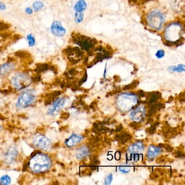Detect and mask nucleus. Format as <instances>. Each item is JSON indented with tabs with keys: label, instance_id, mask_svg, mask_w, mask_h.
<instances>
[{
	"label": "nucleus",
	"instance_id": "f257e3e1",
	"mask_svg": "<svg viewBox=\"0 0 185 185\" xmlns=\"http://www.w3.org/2000/svg\"><path fill=\"white\" fill-rule=\"evenodd\" d=\"M52 165L50 158L41 153H36L31 157L28 166L32 171L35 173H41L48 171Z\"/></svg>",
	"mask_w": 185,
	"mask_h": 185
},
{
	"label": "nucleus",
	"instance_id": "f03ea898",
	"mask_svg": "<svg viewBox=\"0 0 185 185\" xmlns=\"http://www.w3.org/2000/svg\"><path fill=\"white\" fill-rule=\"evenodd\" d=\"M147 21L149 27L154 30H160L164 23V16L161 12L153 11L148 14Z\"/></svg>",
	"mask_w": 185,
	"mask_h": 185
},
{
	"label": "nucleus",
	"instance_id": "7ed1b4c3",
	"mask_svg": "<svg viewBox=\"0 0 185 185\" xmlns=\"http://www.w3.org/2000/svg\"><path fill=\"white\" fill-rule=\"evenodd\" d=\"M32 78L26 73H19L16 74L12 79V84L18 90L28 87L32 83Z\"/></svg>",
	"mask_w": 185,
	"mask_h": 185
},
{
	"label": "nucleus",
	"instance_id": "20e7f679",
	"mask_svg": "<svg viewBox=\"0 0 185 185\" xmlns=\"http://www.w3.org/2000/svg\"><path fill=\"white\" fill-rule=\"evenodd\" d=\"M181 32L182 27L179 23H174L168 27L167 26L165 34V37L167 39V40L169 39L173 35V37H171V39L168 42H170L172 45L174 43L176 44V42H178L180 37V35H181Z\"/></svg>",
	"mask_w": 185,
	"mask_h": 185
},
{
	"label": "nucleus",
	"instance_id": "39448f33",
	"mask_svg": "<svg viewBox=\"0 0 185 185\" xmlns=\"http://www.w3.org/2000/svg\"><path fill=\"white\" fill-rule=\"evenodd\" d=\"M35 96L32 91H26L21 93L16 102V105L19 109H24L31 105L34 102Z\"/></svg>",
	"mask_w": 185,
	"mask_h": 185
},
{
	"label": "nucleus",
	"instance_id": "423d86ee",
	"mask_svg": "<svg viewBox=\"0 0 185 185\" xmlns=\"http://www.w3.org/2000/svg\"><path fill=\"white\" fill-rule=\"evenodd\" d=\"M73 41L83 49L89 51L96 44V40L83 35H75L73 36Z\"/></svg>",
	"mask_w": 185,
	"mask_h": 185
},
{
	"label": "nucleus",
	"instance_id": "0eeeda50",
	"mask_svg": "<svg viewBox=\"0 0 185 185\" xmlns=\"http://www.w3.org/2000/svg\"><path fill=\"white\" fill-rule=\"evenodd\" d=\"M65 52L69 62L72 64H76L79 62L83 56V52L81 49L77 47H68L65 49Z\"/></svg>",
	"mask_w": 185,
	"mask_h": 185
},
{
	"label": "nucleus",
	"instance_id": "6e6552de",
	"mask_svg": "<svg viewBox=\"0 0 185 185\" xmlns=\"http://www.w3.org/2000/svg\"><path fill=\"white\" fill-rule=\"evenodd\" d=\"M33 144L36 147L42 151H49L51 148L50 140L42 135H39L35 137L33 140Z\"/></svg>",
	"mask_w": 185,
	"mask_h": 185
},
{
	"label": "nucleus",
	"instance_id": "1a4fd4ad",
	"mask_svg": "<svg viewBox=\"0 0 185 185\" xmlns=\"http://www.w3.org/2000/svg\"><path fill=\"white\" fill-rule=\"evenodd\" d=\"M65 100L64 98H58L52 104L51 107L47 110V114L50 116H56L64 105Z\"/></svg>",
	"mask_w": 185,
	"mask_h": 185
},
{
	"label": "nucleus",
	"instance_id": "9d476101",
	"mask_svg": "<svg viewBox=\"0 0 185 185\" xmlns=\"http://www.w3.org/2000/svg\"><path fill=\"white\" fill-rule=\"evenodd\" d=\"M52 34L58 37H62L65 35L66 32L65 28L63 27L60 21H54L51 27Z\"/></svg>",
	"mask_w": 185,
	"mask_h": 185
},
{
	"label": "nucleus",
	"instance_id": "9b49d317",
	"mask_svg": "<svg viewBox=\"0 0 185 185\" xmlns=\"http://www.w3.org/2000/svg\"><path fill=\"white\" fill-rule=\"evenodd\" d=\"M16 67V64L13 60H8L0 66V76H4L9 74Z\"/></svg>",
	"mask_w": 185,
	"mask_h": 185
},
{
	"label": "nucleus",
	"instance_id": "f8f14e48",
	"mask_svg": "<svg viewBox=\"0 0 185 185\" xmlns=\"http://www.w3.org/2000/svg\"><path fill=\"white\" fill-rule=\"evenodd\" d=\"M18 151L16 148L14 147H11L9 148L7 153L5 154V160L6 162L8 164H10L16 160V157L18 155Z\"/></svg>",
	"mask_w": 185,
	"mask_h": 185
},
{
	"label": "nucleus",
	"instance_id": "ddd939ff",
	"mask_svg": "<svg viewBox=\"0 0 185 185\" xmlns=\"http://www.w3.org/2000/svg\"><path fill=\"white\" fill-rule=\"evenodd\" d=\"M114 138L115 140L120 142L121 144H124L132 139V136L129 133L122 132L119 134L116 135L114 137Z\"/></svg>",
	"mask_w": 185,
	"mask_h": 185
},
{
	"label": "nucleus",
	"instance_id": "4468645a",
	"mask_svg": "<svg viewBox=\"0 0 185 185\" xmlns=\"http://www.w3.org/2000/svg\"><path fill=\"white\" fill-rule=\"evenodd\" d=\"M61 94V92L59 91H55L51 92L49 93L46 96V100H45V105H49L51 104L56 98L58 97V96Z\"/></svg>",
	"mask_w": 185,
	"mask_h": 185
},
{
	"label": "nucleus",
	"instance_id": "2eb2a0df",
	"mask_svg": "<svg viewBox=\"0 0 185 185\" xmlns=\"http://www.w3.org/2000/svg\"><path fill=\"white\" fill-rule=\"evenodd\" d=\"M51 65L48 64H39L36 66L35 71L37 73H41L51 69Z\"/></svg>",
	"mask_w": 185,
	"mask_h": 185
},
{
	"label": "nucleus",
	"instance_id": "dca6fc26",
	"mask_svg": "<svg viewBox=\"0 0 185 185\" xmlns=\"http://www.w3.org/2000/svg\"><path fill=\"white\" fill-rule=\"evenodd\" d=\"M86 3L84 0H79L74 6V10L77 12H82L85 10Z\"/></svg>",
	"mask_w": 185,
	"mask_h": 185
},
{
	"label": "nucleus",
	"instance_id": "f3484780",
	"mask_svg": "<svg viewBox=\"0 0 185 185\" xmlns=\"http://www.w3.org/2000/svg\"><path fill=\"white\" fill-rule=\"evenodd\" d=\"M33 9L34 10L35 12H37L41 10L44 7V4L41 1H37L33 3L32 5Z\"/></svg>",
	"mask_w": 185,
	"mask_h": 185
},
{
	"label": "nucleus",
	"instance_id": "a211bd4d",
	"mask_svg": "<svg viewBox=\"0 0 185 185\" xmlns=\"http://www.w3.org/2000/svg\"><path fill=\"white\" fill-rule=\"evenodd\" d=\"M139 84V81L135 80L132 82V83L128 84L127 85L125 86L123 90H132V89H134L135 88L137 87V86H138Z\"/></svg>",
	"mask_w": 185,
	"mask_h": 185
},
{
	"label": "nucleus",
	"instance_id": "6ab92c4d",
	"mask_svg": "<svg viewBox=\"0 0 185 185\" xmlns=\"http://www.w3.org/2000/svg\"><path fill=\"white\" fill-rule=\"evenodd\" d=\"M78 141V138L77 137L75 136L74 135H73L69 139L67 140L66 144V145L69 147H72L74 144L77 142Z\"/></svg>",
	"mask_w": 185,
	"mask_h": 185
},
{
	"label": "nucleus",
	"instance_id": "aec40b11",
	"mask_svg": "<svg viewBox=\"0 0 185 185\" xmlns=\"http://www.w3.org/2000/svg\"><path fill=\"white\" fill-rule=\"evenodd\" d=\"M11 183V179L7 175H3L0 178V183L2 185H9Z\"/></svg>",
	"mask_w": 185,
	"mask_h": 185
},
{
	"label": "nucleus",
	"instance_id": "412c9836",
	"mask_svg": "<svg viewBox=\"0 0 185 185\" xmlns=\"http://www.w3.org/2000/svg\"><path fill=\"white\" fill-rule=\"evenodd\" d=\"M27 39L28 41V45L30 47H33L35 45V38L32 34H29L27 35Z\"/></svg>",
	"mask_w": 185,
	"mask_h": 185
},
{
	"label": "nucleus",
	"instance_id": "4be33fe9",
	"mask_svg": "<svg viewBox=\"0 0 185 185\" xmlns=\"http://www.w3.org/2000/svg\"><path fill=\"white\" fill-rule=\"evenodd\" d=\"M159 124H160V123L158 122H156L155 123H154L153 124L151 125L150 127L149 128H147L146 130V132H147L148 133H149V134H153L155 132V130H156V126L159 125Z\"/></svg>",
	"mask_w": 185,
	"mask_h": 185
},
{
	"label": "nucleus",
	"instance_id": "5701e85b",
	"mask_svg": "<svg viewBox=\"0 0 185 185\" xmlns=\"http://www.w3.org/2000/svg\"><path fill=\"white\" fill-rule=\"evenodd\" d=\"M29 55L30 54H29L28 52L23 51H18V52H17L15 53V56L17 57L21 58V59H25L26 57L27 58V57H28Z\"/></svg>",
	"mask_w": 185,
	"mask_h": 185
},
{
	"label": "nucleus",
	"instance_id": "b1692460",
	"mask_svg": "<svg viewBox=\"0 0 185 185\" xmlns=\"http://www.w3.org/2000/svg\"><path fill=\"white\" fill-rule=\"evenodd\" d=\"M90 163L91 166H97L100 165V160L98 159V156L93 155L92 157L91 158V162Z\"/></svg>",
	"mask_w": 185,
	"mask_h": 185
},
{
	"label": "nucleus",
	"instance_id": "393cba45",
	"mask_svg": "<svg viewBox=\"0 0 185 185\" xmlns=\"http://www.w3.org/2000/svg\"><path fill=\"white\" fill-rule=\"evenodd\" d=\"M10 28V25L8 23H6L3 21H2L0 20V32H3L7 30L8 29Z\"/></svg>",
	"mask_w": 185,
	"mask_h": 185
},
{
	"label": "nucleus",
	"instance_id": "a878e982",
	"mask_svg": "<svg viewBox=\"0 0 185 185\" xmlns=\"http://www.w3.org/2000/svg\"><path fill=\"white\" fill-rule=\"evenodd\" d=\"M83 19V14L81 13V12H77L75 15V20L77 23L81 22Z\"/></svg>",
	"mask_w": 185,
	"mask_h": 185
},
{
	"label": "nucleus",
	"instance_id": "bb28decb",
	"mask_svg": "<svg viewBox=\"0 0 185 185\" xmlns=\"http://www.w3.org/2000/svg\"><path fill=\"white\" fill-rule=\"evenodd\" d=\"M129 126L134 129L137 130L141 128V125L139 123L132 122L130 123Z\"/></svg>",
	"mask_w": 185,
	"mask_h": 185
},
{
	"label": "nucleus",
	"instance_id": "cd10ccee",
	"mask_svg": "<svg viewBox=\"0 0 185 185\" xmlns=\"http://www.w3.org/2000/svg\"><path fill=\"white\" fill-rule=\"evenodd\" d=\"M174 155L175 157L177 158L185 157V154L180 151H176L174 153Z\"/></svg>",
	"mask_w": 185,
	"mask_h": 185
},
{
	"label": "nucleus",
	"instance_id": "c85d7f7f",
	"mask_svg": "<svg viewBox=\"0 0 185 185\" xmlns=\"http://www.w3.org/2000/svg\"><path fill=\"white\" fill-rule=\"evenodd\" d=\"M163 148H165L167 152H168V153H171L173 151V148L171 146H170L169 144H163Z\"/></svg>",
	"mask_w": 185,
	"mask_h": 185
},
{
	"label": "nucleus",
	"instance_id": "c756f323",
	"mask_svg": "<svg viewBox=\"0 0 185 185\" xmlns=\"http://www.w3.org/2000/svg\"><path fill=\"white\" fill-rule=\"evenodd\" d=\"M149 177H150V179H151V180H157V179L159 178V175L156 172H154V173H152L150 174Z\"/></svg>",
	"mask_w": 185,
	"mask_h": 185
},
{
	"label": "nucleus",
	"instance_id": "7c9ffc66",
	"mask_svg": "<svg viewBox=\"0 0 185 185\" xmlns=\"http://www.w3.org/2000/svg\"><path fill=\"white\" fill-rule=\"evenodd\" d=\"M86 79H87V74H86V73H85V74H84L83 77L79 81L78 85L79 86H81L85 81H86Z\"/></svg>",
	"mask_w": 185,
	"mask_h": 185
},
{
	"label": "nucleus",
	"instance_id": "2f4dec72",
	"mask_svg": "<svg viewBox=\"0 0 185 185\" xmlns=\"http://www.w3.org/2000/svg\"><path fill=\"white\" fill-rule=\"evenodd\" d=\"M112 180V174H110L108 176H107V178H106L105 180V185L110 184Z\"/></svg>",
	"mask_w": 185,
	"mask_h": 185
},
{
	"label": "nucleus",
	"instance_id": "473e14b6",
	"mask_svg": "<svg viewBox=\"0 0 185 185\" xmlns=\"http://www.w3.org/2000/svg\"><path fill=\"white\" fill-rule=\"evenodd\" d=\"M154 171H156V173H157H157H160V175L162 176L164 175L165 173H166L165 170L161 169V168H156Z\"/></svg>",
	"mask_w": 185,
	"mask_h": 185
},
{
	"label": "nucleus",
	"instance_id": "72a5a7b5",
	"mask_svg": "<svg viewBox=\"0 0 185 185\" xmlns=\"http://www.w3.org/2000/svg\"><path fill=\"white\" fill-rule=\"evenodd\" d=\"M164 160H165V158H164V156H161L160 157H157L156 160V163H161L164 162Z\"/></svg>",
	"mask_w": 185,
	"mask_h": 185
},
{
	"label": "nucleus",
	"instance_id": "f704fd0d",
	"mask_svg": "<svg viewBox=\"0 0 185 185\" xmlns=\"http://www.w3.org/2000/svg\"><path fill=\"white\" fill-rule=\"evenodd\" d=\"M97 107V102L96 100H95V101H93V102L91 103L90 105L89 106V108H90V109L95 110Z\"/></svg>",
	"mask_w": 185,
	"mask_h": 185
},
{
	"label": "nucleus",
	"instance_id": "c9c22d12",
	"mask_svg": "<svg viewBox=\"0 0 185 185\" xmlns=\"http://www.w3.org/2000/svg\"><path fill=\"white\" fill-rule=\"evenodd\" d=\"M164 51H162V50H159V51H157L156 56L157 58H162L163 56H164Z\"/></svg>",
	"mask_w": 185,
	"mask_h": 185
},
{
	"label": "nucleus",
	"instance_id": "e433bc0d",
	"mask_svg": "<svg viewBox=\"0 0 185 185\" xmlns=\"http://www.w3.org/2000/svg\"><path fill=\"white\" fill-rule=\"evenodd\" d=\"M120 89H118L114 90L112 91H111V92H110L108 93H107V96H111V95H115V94H116V93H117L120 92Z\"/></svg>",
	"mask_w": 185,
	"mask_h": 185
},
{
	"label": "nucleus",
	"instance_id": "4c0bfd02",
	"mask_svg": "<svg viewBox=\"0 0 185 185\" xmlns=\"http://www.w3.org/2000/svg\"><path fill=\"white\" fill-rule=\"evenodd\" d=\"M69 114L68 112H63L61 115V118L63 120H67L69 118Z\"/></svg>",
	"mask_w": 185,
	"mask_h": 185
},
{
	"label": "nucleus",
	"instance_id": "58836bf2",
	"mask_svg": "<svg viewBox=\"0 0 185 185\" xmlns=\"http://www.w3.org/2000/svg\"><path fill=\"white\" fill-rule=\"evenodd\" d=\"M130 1H131L132 2L136 3H144L147 2L150 0H129Z\"/></svg>",
	"mask_w": 185,
	"mask_h": 185
},
{
	"label": "nucleus",
	"instance_id": "ea45409f",
	"mask_svg": "<svg viewBox=\"0 0 185 185\" xmlns=\"http://www.w3.org/2000/svg\"><path fill=\"white\" fill-rule=\"evenodd\" d=\"M32 78V81L33 82H37V81H39L40 80V76L39 75H37L35 76H34Z\"/></svg>",
	"mask_w": 185,
	"mask_h": 185
},
{
	"label": "nucleus",
	"instance_id": "a19ab883",
	"mask_svg": "<svg viewBox=\"0 0 185 185\" xmlns=\"http://www.w3.org/2000/svg\"><path fill=\"white\" fill-rule=\"evenodd\" d=\"M25 12L26 13L29 14V15H30V14H33V10L32 8H31L30 7H27V8H26Z\"/></svg>",
	"mask_w": 185,
	"mask_h": 185
},
{
	"label": "nucleus",
	"instance_id": "79ce46f5",
	"mask_svg": "<svg viewBox=\"0 0 185 185\" xmlns=\"http://www.w3.org/2000/svg\"><path fill=\"white\" fill-rule=\"evenodd\" d=\"M7 9V7L4 3L0 1V10H5Z\"/></svg>",
	"mask_w": 185,
	"mask_h": 185
},
{
	"label": "nucleus",
	"instance_id": "37998d69",
	"mask_svg": "<svg viewBox=\"0 0 185 185\" xmlns=\"http://www.w3.org/2000/svg\"><path fill=\"white\" fill-rule=\"evenodd\" d=\"M123 129V126L121 124H120V125H117L116 127V129H115V132H120Z\"/></svg>",
	"mask_w": 185,
	"mask_h": 185
},
{
	"label": "nucleus",
	"instance_id": "c03bdc74",
	"mask_svg": "<svg viewBox=\"0 0 185 185\" xmlns=\"http://www.w3.org/2000/svg\"><path fill=\"white\" fill-rule=\"evenodd\" d=\"M137 95L140 96V97H144L145 96V93L144 92V91L142 90H139L137 92Z\"/></svg>",
	"mask_w": 185,
	"mask_h": 185
},
{
	"label": "nucleus",
	"instance_id": "a18cd8bd",
	"mask_svg": "<svg viewBox=\"0 0 185 185\" xmlns=\"http://www.w3.org/2000/svg\"><path fill=\"white\" fill-rule=\"evenodd\" d=\"M104 140H105V142H106L108 144H110L111 142V139L109 138V137L107 136H104Z\"/></svg>",
	"mask_w": 185,
	"mask_h": 185
},
{
	"label": "nucleus",
	"instance_id": "49530a36",
	"mask_svg": "<svg viewBox=\"0 0 185 185\" xmlns=\"http://www.w3.org/2000/svg\"><path fill=\"white\" fill-rule=\"evenodd\" d=\"M113 78H114V79H115V81H116V82H117V83L120 82L121 79H120V77L117 76H115Z\"/></svg>",
	"mask_w": 185,
	"mask_h": 185
},
{
	"label": "nucleus",
	"instance_id": "de8ad7c7",
	"mask_svg": "<svg viewBox=\"0 0 185 185\" xmlns=\"http://www.w3.org/2000/svg\"><path fill=\"white\" fill-rule=\"evenodd\" d=\"M86 96H87V95L86 94H84V95H79L77 97L79 99H80V100H82L83 98L86 97Z\"/></svg>",
	"mask_w": 185,
	"mask_h": 185
},
{
	"label": "nucleus",
	"instance_id": "09e8293b",
	"mask_svg": "<svg viewBox=\"0 0 185 185\" xmlns=\"http://www.w3.org/2000/svg\"><path fill=\"white\" fill-rule=\"evenodd\" d=\"M90 169L91 170V171H96V169H97V167L96 166H91L90 167Z\"/></svg>",
	"mask_w": 185,
	"mask_h": 185
},
{
	"label": "nucleus",
	"instance_id": "8fccbe9b",
	"mask_svg": "<svg viewBox=\"0 0 185 185\" xmlns=\"http://www.w3.org/2000/svg\"><path fill=\"white\" fill-rule=\"evenodd\" d=\"M153 119L152 118H149L148 119V123H152L153 122Z\"/></svg>",
	"mask_w": 185,
	"mask_h": 185
},
{
	"label": "nucleus",
	"instance_id": "3c124183",
	"mask_svg": "<svg viewBox=\"0 0 185 185\" xmlns=\"http://www.w3.org/2000/svg\"><path fill=\"white\" fill-rule=\"evenodd\" d=\"M173 100V97L170 96L169 97V99H168V102H171Z\"/></svg>",
	"mask_w": 185,
	"mask_h": 185
},
{
	"label": "nucleus",
	"instance_id": "603ef678",
	"mask_svg": "<svg viewBox=\"0 0 185 185\" xmlns=\"http://www.w3.org/2000/svg\"><path fill=\"white\" fill-rule=\"evenodd\" d=\"M0 128H1V127H0Z\"/></svg>",
	"mask_w": 185,
	"mask_h": 185
}]
</instances>
